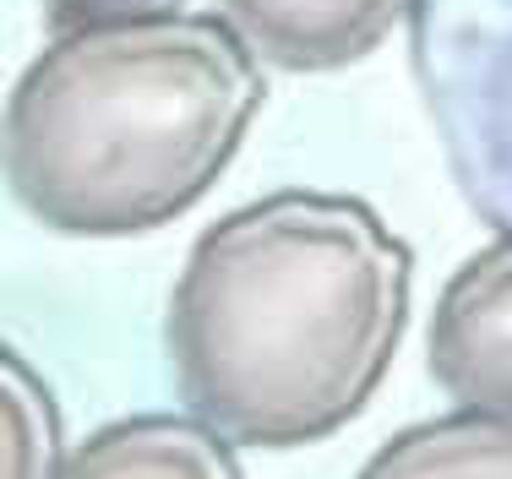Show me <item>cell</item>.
<instances>
[{
	"instance_id": "obj_6",
	"label": "cell",
	"mask_w": 512,
	"mask_h": 479,
	"mask_svg": "<svg viewBox=\"0 0 512 479\" xmlns=\"http://www.w3.org/2000/svg\"><path fill=\"white\" fill-rule=\"evenodd\" d=\"M120 474H240V441H229L202 414H126L99 425L88 441H71L66 479Z\"/></svg>"
},
{
	"instance_id": "obj_1",
	"label": "cell",
	"mask_w": 512,
	"mask_h": 479,
	"mask_svg": "<svg viewBox=\"0 0 512 479\" xmlns=\"http://www.w3.org/2000/svg\"><path fill=\"white\" fill-rule=\"evenodd\" d=\"M409 289V245L365 202L256 196L202 229L169 289L164 354L180 403L240 447H316L393 371Z\"/></svg>"
},
{
	"instance_id": "obj_8",
	"label": "cell",
	"mask_w": 512,
	"mask_h": 479,
	"mask_svg": "<svg viewBox=\"0 0 512 479\" xmlns=\"http://www.w3.org/2000/svg\"><path fill=\"white\" fill-rule=\"evenodd\" d=\"M71 441L50 382L17 349L0 354V479L66 474Z\"/></svg>"
},
{
	"instance_id": "obj_2",
	"label": "cell",
	"mask_w": 512,
	"mask_h": 479,
	"mask_svg": "<svg viewBox=\"0 0 512 479\" xmlns=\"http://www.w3.org/2000/svg\"><path fill=\"white\" fill-rule=\"evenodd\" d=\"M224 11L71 22L6 98V191L50 235L126 240L213 191L267 98Z\"/></svg>"
},
{
	"instance_id": "obj_9",
	"label": "cell",
	"mask_w": 512,
	"mask_h": 479,
	"mask_svg": "<svg viewBox=\"0 0 512 479\" xmlns=\"http://www.w3.org/2000/svg\"><path fill=\"white\" fill-rule=\"evenodd\" d=\"M55 28L71 22H109V17H148V11H180L191 0H39Z\"/></svg>"
},
{
	"instance_id": "obj_7",
	"label": "cell",
	"mask_w": 512,
	"mask_h": 479,
	"mask_svg": "<svg viewBox=\"0 0 512 479\" xmlns=\"http://www.w3.org/2000/svg\"><path fill=\"white\" fill-rule=\"evenodd\" d=\"M365 469L371 474H414V479H425V474L512 479V414L485 409V403H458L453 414L420 420L409 431H398L393 441H382Z\"/></svg>"
},
{
	"instance_id": "obj_3",
	"label": "cell",
	"mask_w": 512,
	"mask_h": 479,
	"mask_svg": "<svg viewBox=\"0 0 512 479\" xmlns=\"http://www.w3.org/2000/svg\"><path fill=\"white\" fill-rule=\"evenodd\" d=\"M409 60L463 202L512 235V0H414Z\"/></svg>"
},
{
	"instance_id": "obj_5",
	"label": "cell",
	"mask_w": 512,
	"mask_h": 479,
	"mask_svg": "<svg viewBox=\"0 0 512 479\" xmlns=\"http://www.w3.org/2000/svg\"><path fill=\"white\" fill-rule=\"evenodd\" d=\"M414 0H218L256 55L278 71L355 66L409 17Z\"/></svg>"
},
{
	"instance_id": "obj_4",
	"label": "cell",
	"mask_w": 512,
	"mask_h": 479,
	"mask_svg": "<svg viewBox=\"0 0 512 479\" xmlns=\"http://www.w3.org/2000/svg\"><path fill=\"white\" fill-rule=\"evenodd\" d=\"M425 371L453 403L512 414V235L474 251L442 284Z\"/></svg>"
}]
</instances>
